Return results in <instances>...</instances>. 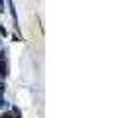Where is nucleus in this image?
Masks as SVG:
<instances>
[{
  "instance_id": "1",
  "label": "nucleus",
  "mask_w": 120,
  "mask_h": 118,
  "mask_svg": "<svg viewBox=\"0 0 120 118\" xmlns=\"http://www.w3.org/2000/svg\"><path fill=\"white\" fill-rule=\"evenodd\" d=\"M0 75L8 77V59H6V49L0 53Z\"/></svg>"
},
{
  "instance_id": "2",
  "label": "nucleus",
  "mask_w": 120,
  "mask_h": 118,
  "mask_svg": "<svg viewBox=\"0 0 120 118\" xmlns=\"http://www.w3.org/2000/svg\"><path fill=\"white\" fill-rule=\"evenodd\" d=\"M12 116H14V118H22V112H20V108H18V106H14V108H12Z\"/></svg>"
},
{
  "instance_id": "3",
  "label": "nucleus",
  "mask_w": 120,
  "mask_h": 118,
  "mask_svg": "<svg viewBox=\"0 0 120 118\" xmlns=\"http://www.w3.org/2000/svg\"><path fill=\"white\" fill-rule=\"evenodd\" d=\"M8 106V100H4L2 96H0V108H6Z\"/></svg>"
},
{
  "instance_id": "4",
  "label": "nucleus",
  "mask_w": 120,
  "mask_h": 118,
  "mask_svg": "<svg viewBox=\"0 0 120 118\" xmlns=\"http://www.w3.org/2000/svg\"><path fill=\"white\" fill-rule=\"evenodd\" d=\"M0 118H14V116H12V112H2V116H0Z\"/></svg>"
},
{
  "instance_id": "5",
  "label": "nucleus",
  "mask_w": 120,
  "mask_h": 118,
  "mask_svg": "<svg viewBox=\"0 0 120 118\" xmlns=\"http://www.w3.org/2000/svg\"><path fill=\"white\" fill-rule=\"evenodd\" d=\"M0 33H2V36H6V28H4V26H0Z\"/></svg>"
},
{
  "instance_id": "6",
  "label": "nucleus",
  "mask_w": 120,
  "mask_h": 118,
  "mask_svg": "<svg viewBox=\"0 0 120 118\" xmlns=\"http://www.w3.org/2000/svg\"><path fill=\"white\" fill-rule=\"evenodd\" d=\"M2 92H4V85L0 83V96H2Z\"/></svg>"
}]
</instances>
